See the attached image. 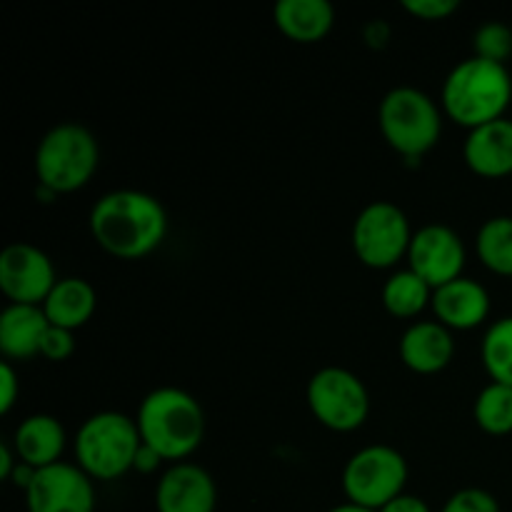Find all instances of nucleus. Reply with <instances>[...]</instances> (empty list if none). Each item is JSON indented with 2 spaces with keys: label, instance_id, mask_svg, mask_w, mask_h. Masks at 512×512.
<instances>
[{
  "label": "nucleus",
  "instance_id": "obj_23",
  "mask_svg": "<svg viewBox=\"0 0 512 512\" xmlns=\"http://www.w3.org/2000/svg\"><path fill=\"white\" fill-rule=\"evenodd\" d=\"M473 420L485 435L503 438L512 433V388L488 383L473 403Z\"/></svg>",
  "mask_w": 512,
  "mask_h": 512
},
{
  "label": "nucleus",
  "instance_id": "obj_1",
  "mask_svg": "<svg viewBox=\"0 0 512 512\" xmlns=\"http://www.w3.org/2000/svg\"><path fill=\"white\" fill-rule=\"evenodd\" d=\"M88 225L100 250L118 260H140L163 245L168 213L155 195L120 188L105 193L90 208Z\"/></svg>",
  "mask_w": 512,
  "mask_h": 512
},
{
  "label": "nucleus",
  "instance_id": "obj_13",
  "mask_svg": "<svg viewBox=\"0 0 512 512\" xmlns=\"http://www.w3.org/2000/svg\"><path fill=\"white\" fill-rule=\"evenodd\" d=\"M218 485L213 475L195 463H175L163 470L155 485L158 512H215Z\"/></svg>",
  "mask_w": 512,
  "mask_h": 512
},
{
  "label": "nucleus",
  "instance_id": "obj_8",
  "mask_svg": "<svg viewBox=\"0 0 512 512\" xmlns=\"http://www.w3.org/2000/svg\"><path fill=\"white\" fill-rule=\"evenodd\" d=\"M415 230L400 205L390 200H373L355 218L350 230L353 253L365 268L390 270L408 258Z\"/></svg>",
  "mask_w": 512,
  "mask_h": 512
},
{
  "label": "nucleus",
  "instance_id": "obj_15",
  "mask_svg": "<svg viewBox=\"0 0 512 512\" xmlns=\"http://www.w3.org/2000/svg\"><path fill=\"white\" fill-rule=\"evenodd\" d=\"M398 353L405 368L413 370V373H443L455 358L453 330H448L438 320H415L400 335Z\"/></svg>",
  "mask_w": 512,
  "mask_h": 512
},
{
  "label": "nucleus",
  "instance_id": "obj_4",
  "mask_svg": "<svg viewBox=\"0 0 512 512\" xmlns=\"http://www.w3.org/2000/svg\"><path fill=\"white\" fill-rule=\"evenodd\" d=\"M143 438L135 418L118 410H103L83 420L73 438L75 465L95 483H110L128 475Z\"/></svg>",
  "mask_w": 512,
  "mask_h": 512
},
{
  "label": "nucleus",
  "instance_id": "obj_33",
  "mask_svg": "<svg viewBox=\"0 0 512 512\" xmlns=\"http://www.w3.org/2000/svg\"><path fill=\"white\" fill-rule=\"evenodd\" d=\"M15 468H18V455H15L13 443L3 440V443H0V478L10 480Z\"/></svg>",
  "mask_w": 512,
  "mask_h": 512
},
{
  "label": "nucleus",
  "instance_id": "obj_29",
  "mask_svg": "<svg viewBox=\"0 0 512 512\" xmlns=\"http://www.w3.org/2000/svg\"><path fill=\"white\" fill-rule=\"evenodd\" d=\"M18 395H20V380L15 368L10 365V360H5L0 365V413L8 415L13 410V405L18 403Z\"/></svg>",
  "mask_w": 512,
  "mask_h": 512
},
{
  "label": "nucleus",
  "instance_id": "obj_19",
  "mask_svg": "<svg viewBox=\"0 0 512 512\" xmlns=\"http://www.w3.org/2000/svg\"><path fill=\"white\" fill-rule=\"evenodd\" d=\"M273 23L293 43L315 45L333 30L335 8L328 0H280L273 8Z\"/></svg>",
  "mask_w": 512,
  "mask_h": 512
},
{
  "label": "nucleus",
  "instance_id": "obj_17",
  "mask_svg": "<svg viewBox=\"0 0 512 512\" xmlns=\"http://www.w3.org/2000/svg\"><path fill=\"white\" fill-rule=\"evenodd\" d=\"M10 443H13L20 463L43 470L50 468V465L63 463L60 458H63L65 445H68V435H65L63 423L55 415L35 413L20 420Z\"/></svg>",
  "mask_w": 512,
  "mask_h": 512
},
{
  "label": "nucleus",
  "instance_id": "obj_24",
  "mask_svg": "<svg viewBox=\"0 0 512 512\" xmlns=\"http://www.w3.org/2000/svg\"><path fill=\"white\" fill-rule=\"evenodd\" d=\"M480 360L490 383L512 388V315L500 318L485 330L480 343Z\"/></svg>",
  "mask_w": 512,
  "mask_h": 512
},
{
  "label": "nucleus",
  "instance_id": "obj_16",
  "mask_svg": "<svg viewBox=\"0 0 512 512\" xmlns=\"http://www.w3.org/2000/svg\"><path fill=\"white\" fill-rule=\"evenodd\" d=\"M463 158L465 165L480 178L500 180L512 175V120L500 118L468 130Z\"/></svg>",
  "mask_w": 512,
  "mask_h": 512
},
{
  "label": "nucleus",
  "instance_id": "obj_31",
  "mask_svg": "<svg viewBox=\"0 0 512 512\" xmlns=\"http://www.w3.org/2000/svg\"><path fill=\"white\" fill-rule=\"evenodd\" d=\"M163 463H165L163 455H160L158 450L150 448V445L143 443V445H140L138 455H135L133 470H135V473H140V475H155Z\"/></svg>",
  "mask_w": 512,
  "mask_h": 512
},
{
  "label": "nucleus",
  "instance_id": "obj_9",
  "mask_svg": "<svg viewBox=\"0 0 512 512\" xmlns=\"http://www.w3.org/2000/svg\"><path fill=\"white\" fill-rule=\"evenodd\" d=\"M305 398L313 418L333 433H355L370 415V393L365 383L353 370L338 365L313 373Z\"/></svg>",
  "mask_w": 512,
  "mask_h": 512
},
{
  "label": "nucleus",
  "instance_id": "obj_32",
  "mask_svg": "<svg viewBox=\"0 0 512 512\" xmlns=\"http://www.w3.org/2000/svg\"><path fill=\"white\" fill-rule=\"evenodd\" d=\"M380 512H433V510H430V505L425 503L423 498H418V495L403 493L400 498H395L393 503L385 505Z\"/></svg>",
  "mask_w": 512,
  "mask_h": 512
},
{
  "label": "nucleus",
  "instance_id": "obj_34",
  "mask_svg": "<svg viewBox=\"0 0 512 512\" xmlns=\"http://www.w3.org/2000/svg\"><path fill=\"white\" fill-rule=\"evenodd\" d=\"M328 512H375V510L360 508V505H355V503H348V500H345V503L335 505V508H330Z\"/></svg>",
  "mask_w": 512,
  "mask_h": 512
},
{
  "label": "nucleus",
  "instance_id": "obj_6",
  "mask_svg": "<svg viewBox=\"0 0 512 512\" xmlns=\"http://www.w3.org/2000/svg\"><path fill=\"white\" fill-rule=\"evenodd\" d=\"M378 128L395 153L418 160L430 153L443 135V108L423 90L398 85L380 100Z\"/></svg>",
  "mask_w": 512,
  "mask_h": 512
},
{
  "label": "nucleus",
  "instance_id": "obj_18",
  "mask_svg": "<svg viewBox=\"0 0 512 512\" xmlns=\"http://www.w3.org/2000/svg\"><path fill=\"white\" fill-rule=\"evenodd\" d=\"M50 323L40 305H13L0 313V353L5 360H30L40 355Z\"/></svg>",
  "mask_w": 512,
  "mask_h": 512
},
{
  "label": "nucleus",
  "instance_id": "obj_7",
  "mask_svg": "<svg viewBox=\"0 0 512 512\" xmlns=\"http://www.w3.org/2000/svg\"><path fill=\"white\" fill-rule=\"evenodd\" d=\"M408 460L393 445H365L350 455L343 468V493L348 503L380 512L405 493Z\"/></svg>",
  "mask_w": 512,
  "mask_h": 512
},
{
  "label": "nucleus",
  "instance_id": "obj_10",
  "mask_svg": "<svg viewBox=\"0 0 512 512\" xmlns=\"http://www.w3.org/2000/svg\"><path fill=\"white\" fill-rule=\"evenodd\" d=\"M53 260L33 243H10L0 253V290L13 305H43L58 283Z\"/></svg>",
  "mask_w": 512,
  "mask_h": 512
},
{
  "label": "nucleus",
  "instance_id": "obj_3",
  "mask_svg": "<svg viewBox=\"0 0 512 512\" xmlns=\"http://www.w3.org/2000/svg\"><path fill=\"white\" fill-rule=\"evenodd\" d=\"M135 423L143 443L173 465L185 463L205 438V410L200 400L173 385L150 390L140 403Z\"/></svg>",
  "mask_w": 512,
  "mask_h": 512
},
{
  "label": "nucleus",
  "instance_id": "obj_12",
  "mask_svg": "<svg viewBox=\"0 0 512 512\" xmlns=\"http://www.w3.org/2000/svg\"><path fill=\"white\" fill-rule=\"evenodd\" d=\"M28 512H95V480L75 463H58L35 473L25 490Z\"/></svg>",
  "mask_w": 512,
  "mask_h": 512
},
{
  "label": "nucleus",
  "instance_id": "obj_5",
  "mask_svg": "<svg viewBox=\"0 0 512 512\" xmlns=\"http://www.w3.org/2000/svg\"><path fill=\"white\" fill-rule=\"evenodd\" d=\"M100 165V145L80 123H58L40 138L33 168L38 185L55 195L85 188Z\"/></svg>",
  "mask_w": 512,
  "mask_h": 512
},
{
  "label": "nucleus",
  "instance_id": "obj_14",
  "mask_svg": "<svg viewBox=\"0 0 512 512\" xmlns=\"http://www.w3.org/2000/svg\"><path fill=\"white\" fill-rule=\"evenodd\" d=\"M435 320L448 330H475L488 320L490 315V293L485 285L473 278H458L433 290L430 303Z\"/></svg>",
  "mask_w": 512,
  "mask_h": 512
},
{
  "label": "nucleus",
  "instance_id": "obj_20",
  "mask_svg": "<svg viewBox=\"0 0 512 512\" xmlns=\"http://www.w3.org/2000/svg\"><path fill=\"white\" fill-rule=\"evenodd\" d=\"M40 308H43L50 325L75 333L93 318L95 308H98V295L88 280L70 275V278H60L55 283V288L50 290Z\"/></svg>",
  "mask_w": 512,
  "mask_h": 512
},
{
  "label": "nucleus",
  "instance_id": "obj_11",
  "mask_svg": "<svg viewBox=\"0 0 512 512\" xmlns=\"http://www.w3.org/2000/svg\"><path fill=\"white\" fill-rule=\"evenodd\" d=\"M465 260H468V253H465L463 238L448 225L430 223L413 233L408 268L418 273L433 290L450 280L463 278Z\"/></svg>",
  "mask_w": 512,
  "mask_h": 512
},
{
  "label": "nucleus",
  "instance_id": "obj_2",
  "mask_svg": "<svg viewBox=\"0 0 512 512\" xmlns=\"http://www.w3.org/2000/svg\"><path fill=\"white\" fill-rule=\"evenodd\" d=\"M512 100V75L508 65L470 55L448 73L440 93V108L448 120L465 130H475L505 118Z\"/></svg>",
  "mask_w": 512,
  "mask_h": 512
},
{
  "label": "nucleus",
  "instance_id": "obj_21",
  "mask_svg": "<svg viewBox=\"0 0 512 512\" xmlns=\"http://www.w3.org/2000/svg\"><path fill=\"white\" fill-rule=\"evenodd\" d=\"M383 308L398 320H413L430 308L433 288L410 268L395 270L380 290Z\"/></svg>",
  "mask_w": 512,
  "mask_h": 512
},
{
  "label": "nucleus",
  "instance_id": "obj_30",
  "mask_svg": "<svg viewBox=\"0 0 512 512\" xmlns=\"http://www.w3.org/2000/svg\"><path fill=\"white\" fill-rule=\"evenodd\" d=\"M363 38L368 48L383 50L388 48L390 38H393V30H390V25L385 23V20H370V23L363 28Z\"/></svg>",
  "mask_w": 512,
  "mask_h": 512
},
{
  "label": "nucleus",
  "instance_id": "obj_25",
  "mask_svg": "<svg viewBox=\"0 0 512 512\" xmlns=\"http://www.w3.org/2000/svg\"><path fill=\"white\" fill-rule=\"evenodd\" d=\"M473 55L505 65L512 55V30L505 23H485L473 35Z\"/></svg>",
  "mask_w": 512,
  "mask_h": 512
},
{
  "label": "nucleus",
  "instance_id": "obj_27",
  "mask_svg": "<svg viewBox=\"0 0 512 512\" xmlns=\"http://www.w3.org/2000/svg\"><path fill=\"white\" fill-rule=\"evenodd\" d=\"M403 10L425 23H443L458 13L460 3L458 0H405Z\"/></svg>",
  "mask_w": 512,
  "mask_h": 512
},
{
  "label": "nucleus",
  "instance_id": "obj_22",
  "mask_svg": "<svg viewBox=\"0 0 512 512\" xmlns=\"http://www.w3.org/2000/svg\"><path fill=\"white\" fill-rule=\"evenodd\" d=\"M475 253L480 263L495 275L512 278V218L495 215L480 225L475 235Z\"/></svg>",
  "mask_w": 512,
  "mask_h": 512
},
{
  "label": "nucleus",
  "instance_id": "obj_26",
  "mask_svg": "<svg viewBox=\"0 0 512 512\" xmlns=\"http://www.w3.org/2000/svg\"><path fill=\"white\" fill-rule=\"evenodd\" d=\"M440 512H503L498 498L483 488H463L448 498Z\"/></svg>",
  "mask_w": 512,
  "mask_h": 512
},
{
  "label": "nucleus",
  "instance_id": "obj_28",
  "mask_svg": "<svg viewBox=\"0 0 512 512\" xmlns=\"http://www.w3.org/2000/svg\"><path fill=\"white\" fill-rule=\"evenodd\" d=\"M73 353H75L73 333L50 325L48 333H45L43 338V345H40V355H43L45 360H50V363H63V360H68Z\"/></svg>",
  "mask_w": 512,
  "mask_h": 512
}]
</instances>
